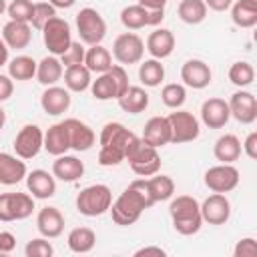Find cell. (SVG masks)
Listing matches in <instances>:
<instances>
[{
    "label": "cell",
    "mask_w": 257,
    "mask_h": 257,
    "mask_svg": "<svg viewBox=\"0 0 257 257\" xmlns=\"http://www.w3.org/2000/svg\"><path fill=\"white\" fill-rule=\"evenodd\" d=\"M155 205V201L151 199V193L147 189V181L145 177L135 179L118 197L116 201H112L110 205V215L112 221L120 227H128L133 223L139 221V217L143 215V211L151 209Z\"/></svg>",
    "instance_id": "6da1fadb"
},
{
    "label": "cell",
    "mask_w": 257,
    "mask_h": 257,
    "mask_svg": "<svg viewBox=\"0 0 257 257\" xmlns=\"http://www.w3.org/2000/svg\"><path fill=\"white\" fill-rule=\"evenodd\" d=\"M139 141V137L128 131L122 122H106L98 135V165L116 167L124 161L126 151Z\"/></svg>",
    "instance_id": "7a4b0ae2"
},
{
    "label": "cell",
    "mask_w": 257,
    "mask_h": 257,
    "mask_svg": "<svg viewBox=\"0 0 257 257\" xmlns=\"http://www.w3.org/2000/svg\"><path fill=\"white\" fill-rule=\"evenodd\" d=\"M169 215H171V223L173 229L183 235V237H191L197 235L203 227V217H201V205L195 197L191 195H177L175 199L171 197L169 203Z\"/></svg>",
    "instance_id": "3957f363"
},
{
    "label": "cell",
    "mask_w": 257,
    "mask_h": 257,
    "mask_svg": "<svg viewBox=\"0 0 257 257\" xmlns=\"http://www.w3.org/2000/svg\"><path fill=\"white\" fill-rule=\"evenodd\" d=\"M128 74L122 64H112L106 72L98 74L96 80L90 82V92L96 100H116L128 88Z\"/></svg>",
    "instance_id": "277c9868"
},
{
    "label": "cell",
    "mask_w": 257,
    "mask_h": 257,
    "mask_svg": "<svg viewBox=\"0 0 257 257\" xmlns=\"http://www.w3.org/2000/svg\"><path fill=\"white\" fill-rule=\"evenodd\" d=\"M76 211L84 217H100L104 215L112 205V191L108 185L96 183L84 187L76 195Z\"/></svg>",
    "instance_id": "5b68a950"
},
{
    "label": "cell",
    "mask_w": 257,
    "mask_h": 257,
    "mask_svg": "<svg viewBox=\"0 0 257 257\" xmlns=\"http://www.w3.org/2000/svg\"><path fill=\"white\" fill-rule=\"evenodd\" d=\"M124 161H128L133 173L139 175V177H151V175L159 173V169H161L159 149H155V147L143 143L141 137H139V141L126 151Z\"/></svg>",
    "instance_id": "8992f818"
},
{
    "label": "cell",
    "mask_w": 257,
    "mask_h": 257,
    "mask_svg": "<svg viewBox=\"0 0 257 257\" xmlns=\"http://www.w3.org/2000/svg\"><path fill=\"white\" fill-rule=\"evenodd\" d=\"M76 30L82 44H88V46L102 44L106 36V22L96 8L86 6V8H80V12L76 14Z\"/></svg>",
    "instance_id": "52a82bcc"
},
{
    "label": "cell",
    "mask_w": 257,
    "mask_h": 257,
    "mask_svg": "<svg viewBox=\"0 0 257 257\" xmlns=\"http://www.w3.org/2000/svg\"><path fill=\"white\" fill-rule=\"evenodd\" d=\"M42 42L46 46V50L54 56H60L66 52V48L72 42V30L70 24L60 18V16H52L44 26H42Z\"/></svg>",
    "instance_id": "ba28073f"
},
{
    "label": "cell",
    "mask_w": 257,
    "mask_h": 257,
    "mask_svg": "<svg viewBox=\"0 0 257 257\" xmlns=\"http://www.w3.org/2000/svg\"><path fill=\"white\" fill-rule=\"evenodd\" d=\"M167 118L171 124V143H175V145L191 143L201 135V122L189 110L175 108V112H171Z\"/></svg>",
    "instance_id": "9c48e42d"
},
{
    "label": "cell",
    "mask_w": 257,
    "mask_h": 257,
    "mask_svg": "<svg viewBox=\"0 0 257 257\" xmlns=\"http://www.w3.org/2000/svg\"><path fill=\"white\" fill-rule=\"evenodd\" d=\"M112 58L118 64H137L143 60L145 54V42L137 32H122L112 42Z\"/></svg>",
    "instance_id": "30bf717a"
},
{
    "label": "cell",
    "mask_w": 257,
    "mask_h": 257,
    "mask_svg": "<svg viewBox=\"0 0 257 257\" xmlns=\"http://www.w3.org/2000/svg\"><path fill=\"white\" fill-rule=\"evenodd\" d=\"M203 181L205 187L213 193H231L233 189H237L241 177L239 171L233 167V163H219L205 171Z\"/></svg>",
    "instance_id": "8fae6325"
},
{
    "label": "cell",
    "mask_w": 257,
    "mask_h": 257,
    "mask_svg": "<svg viewBox=\"0 0 257 257\" xmlns=\"http://www.w3.org/2000/svg\"><path fill=\"white\" fill-rule=\"evenodd\" d=\"M42 143H44V133L38 124H24L16 137H14V143H12V149H14V155L28 161V159H34L40 149H42Z\"/></svg>",
    "instance_id": "7c38bea8"
},
{
    "label": "cell",
    "mask_w": 257,
    "mask_h": 257,
    "mask_svg": "<svg viewBox=\"0 0 257 257\" xmlns=\"http://www.w3.org/2000/svg\"><path fill=\"white\" fill-rule=\"evenodd\" d=\"M165 18V10H147L141 4H128L120 10V22L128 30H141L145 26H159Z\"/></svg>",
    "instance_id": "4fadbf2b"
},
{
    "label": "cell",
    "mask_w": 257,
    "mask_h": 257,
    "mask_svg": "<svg viewBox=\"0 0 257 257\" xmlns=\"http://www.w3.org/2000/svg\"><path fill=\"white\" fill-rule=\"evenodd\" d=\"M231 116L241 124H253L257 120V98L249 90H237L227 100Z\"/></svg>",
    "instance_id": "5bb4252c"
},
{
    "label": "cell",
    "mask_w": 257,
    "mask_h": 257,
    "mask_svg": "<svg viewBox=\"0 0 257 257\" xmlns=\"http://www.w3.org/2000/svg\"><path fill=\"white\" fill-rule=\"evenodd\" d=\"M201 205V217L203 223L209 225H225L231 219V201L225 193H213L209 195Z\"/></svg>",
    "instance_id": "9a60e30c"
},
{
    "label": "cell",
    "mask_w": 257,
    "mask_h": 257,
    "mask_svg": "<svg viewBox=\"0 0 257 257\" xmlns=\"http://www.w3.org/2000/svg\"><path fill=\"white\" fill-rule=\"evenodd\" d=\"M181 80L185 86L195 88V90H203L211 84L213 80V72L211 66L201 60V58H189L183 62L181 66Z\"/></svg>",
    "instance_id": "2e32d148"
},
{
    "label": "cell",
    "mask_w": 257,
    "mask_h": 257,
    "mask_svg": "<svg viewBox=\"0 0 257 257\" xmlns=\"http://www.w3.org/2000/svg\"><path fill=\"white\" fill-rule=\"evenodd\" d=\"M231 118L229 104L225 98L211 96L201 104V120L209 128H223Z\"/></svg>",
    "instance_id": "e0dca14e"
},
{
    "label": "cell",
    "mask_w": 257,
    "mask_h": 257,
    "mask_svg": "<svg viewBox=\"0 0 257 257\" xmlns=\"http://www.w3.org/2000/svg\"><path fill=\"white\" fill-rule=\"evenodd\" d=\"M70 102H72V96H70V90L64 88V86H46V90L42 92L40 96V106L46 114L50 116H58V114H64L68 108H70Z\"/></svg>",
    "instance_id": "ac0fdd59"
},
{
    "label": "cell",
    "mask_w": 257,
    "mask_h": 257,
    "mask_svg": "<svg viewBox=\"0 0 257 257\" xmlns=\"http://www.w3.org/2000/svg\"><path fill=\"white\" fill-rule=\"evenodd\" d=\"M26 189L34 199H50L56 193V179L44 169H34L26 173Z\"/></svg>",
    "instance_id": "d6986e66"
},
{
    "label": "cell",
    "mask_w": 257,
    "mask_h": 257,
    "mask_svg": "<svg viewBox=\"0 0 257 257\" xmlns=\"http://www.w3.org/2000/svg\"><path fill=\"white\" fill-rule=\"evenodd\" d=\"M36 229L46 239H56L64 231V215L58 207H42L36 215Z\"/></svg>",
    "instance_id": "ffe728a7"
},
{
    "label": "cell",
    "mask_w": 257,
    "mask_h": 257,
    "mask_svg": "<svg viewBox=\"0 0 257 257\" xmlns=\"http://www.w3.org/2000/svg\"><path fill=\"white\" fill-rule=\"evenodd\" d=\"M143 143L161 149L165 145L171 143V124L167 116H151L145 126H143V135H141Z\"/></svg>",
    "instance_id": "44dd1931"
},
{
    "label": "cell",
    "mask_w": 257,
    "mask_h": 257,
    "mask_svg": "<svg viewBox=\"0 0 257 257\" xmlns=\"http://www.w3.org/2000/svg\"><path fill=\"white\" fill-rule=\"evenodd\" d=\"M145 50L151 54V58H157V60L171 56L175 50V34L169 28H155L147 36Z\"/></svg>",
    "instance_id": "7402d4cb"
},
{
    "label": "cell",
    "mask_w": 257,
    "mask_h": 257,
    "mask_svg": "<svg viewBox=\"0 0 257 257\" xmlns=\"http://www.w3.org/2000/svg\"><path fill=\"white\" fill-rule=\"evenodd\" d=\"M64 124L68 128V139H70V149L72 151L84 153V151L92 149V145L96 143V135L86 122H82L78 118H66Z\"/></svg>",
    "instance_id": "603a6c76"
},
{
    "label": "cell",
    "mask_w": 257,
    "mask_h": 257,
    "mask_svg": "<svg viewBox=\"0 0 257 257\" xmlns=\"http://www.w3.org/2000/svg\"><path fill=\"white\" fill-rule=\"evenodd\" d=\"M52 175L62 183H74L84 175V163L74 155H58L52 161Z\"/></svg>",
    "instance_id": "cb8c5ba5"
},
{
    "label": "cell",
    "mask_w": 257,
    "mask_h": 257,
    "mask_svg": "<svg viewBox=\"0 0 257 257\" xmlns=\"http://www.w3.org/2000/svg\"><path fill=\"white\" fill-rule=\"evenodd\" d=\"M2 40L6 42L8 48L20 50L26 48L32 40V26L28 22H20V20H8L2 26Z\"/></svg>",
    "instance_id": "d4e9b609"
},
{
    "label": "cell",
    "mask_w": 257,
    "mask_h": 257,
    "mask_svg": "<svg viewBox=\"0 0 257 257\" xmlns=\"http://www.w3.org/2000/svg\"><path fill=\"white\" fill-rule=\"evenodd\" d=\"M26 173L24 159L10 153H0V185H16L26 177Z\"/></svg>",
    "instance_id": "484cf974"
},
{
    "label": "cell",
    "mask_w": 257,
    "mask_h": 257,
    "mask_svg": "<svg viewBox=\"0 0 257 257\" xmlns=\"http://www.w3.org/2000/svg\"><path fill=\"white\" fill-rule=\"evenodd\" d=\"M42 149L52 155V157H58V155H64L68 149H70V139H68V128L62 122H56L52 126H48V131L44 133V143H42Z\"/></svg>",
    "instance_id": "4316f807"
},
{
    "label": "cell",
    "mask_w": 257,
    "mask_h": 257,
    "mask_svg": "<svg viewBox=\"0 0 257 257\" xmlns=\"http://www.w3.org/2000/svg\"><path fill=\"white\" fill-rule=\"evenodd\" d=\"M62 74H64V66H62L60 58L54 56V54H48L40 62H36V80L42 86L56 84L62 78Z\"/></svg>",
    "instance_id": "83f0119b"
},
{
    "label": "cell",
    "mask_w": 257,
    "mask_h": 257,
    "mask_svg": "<svg viewBox=\"0 0 257 257\" xmlns=\"http://www.w3.org/2000/svg\"><path fill=\"white\" fill-rule=\"evenodd\" d=\"M213 155L219 163H235L241 157V141L233 133L221 135L213 145Z\"/></svg>",
    "instance_id": "f1b7e54d"
},
{
    "label": "cell",
    "mask_w": 257,
    "mask_h": 257,
    "mask_svg": "<svg viewBox=\"0 0 257 257\" xmlns=\"http://www.w3.org/2000/svg\"><path fill=\"white\" fill-rule=\"evenodd\" d=\"M118 106L128 114H141L149 106V94L143 86H128L118 98Z\"/></svg>",
    "instance_id": "f546056e"
},
{
    "label": "cell",
    "mask_w": 257,
    "mask_h": 257,
    "mask_svg": "<svg viewBox=\"0 0 257 257\" xmlns=\"http://www.w3.org/2000/svg\"><path fill=\"white\" fill-rule=\"evenodd\" d=\"M231 20L239 28H253L257 24V0H233Z\"/></svg>",
    "instance_id": "4dcf8cb0"
},
{
    "label": "cell",
    "mask_w": 257,
    "mask_h": 257,
    "mask_svg": "<svg viewBox=\"0 0 257 257\" xmlns=\"http://www.w3.org/2000/svg\"><path fill=\"white\" fill-rule=\"evenodd\" d=\"M84 66L90 72L102 74L112 66V54L108 48H104L102 44H92L86 48L84 52Z\"/></svg>",
    "instance_id": "1f68e13d"
},
{
    "label": "cell",
    "mask_w": 257,
    "mask_h": 257,
    "mask_svg": "<svg viewBox=\"0 0 257 257\" xmlns=\"http://www.w3.org/2000/svg\"><path fill=\"white\" fill-rule=\"evenodd\" d=\"M92 72L84 66V64H72V66H66L64 68V86L70 90V92H84L90 88V82H92Z\"/></svg>",
    "instance_id": "d6a6232c"
},
{
    "label": "cell",
    "mask_w": 257,
    "mask_h": 257,
    "mask_svg": "<svg viewBox=\"0 0 257 257\" xmlns=\"http://www.w3.org/2000/svg\"><path fill=\"white\" fill-rule=\"evenodd\" d=\"M147 181V189L151 193V199L155 203H161V201H169L173 195H175V181L169 177V175H151Z\"/></svg>",
    "instance_id": "836d02e7"
},
{
    "label": "cell",
    "mask_w": 257,
    "mask_h": 257,
    "mask_svg": "<svg viewBox=\"0 0 257 257\" xmlns=\"http://www.w3.org/2000/svg\"><path fill=\"white\" fill-rule=\"evenodd\" d=\"M66 243H68V249L72 253H90L96 245V233L88 227H76L68 233L66 237Z\"/></svg>",
    "instance_id": "e575fe53"
},
{
    "label": "cell",
    "mask_w": 257,
    "mask_h": 257,
    "mask_svg": "<svg viewBox=\"0 0 257 257\" xmlns=\"http://www.w3.org/2000/svg\"><path fill=\"white\" fill-rule=\"evenodd\" d=\"M207 4L203 0H181L177 6V14L185 24H201L207 18Z\"/></svg>",
    "instance_id": "d590c367"
},
{
    "label": "cell",
    "mask_w": 257,
    "mask_h": 257,
    "mask_svg": "<svg viewBox=\"0 0 257 257\" xmlns=\"http://www.w3.org/2000/svg\"><path fill=\"white\" fill-rule=\"evenodd\" d=\"M8 76L12 80H30L36 76V60L26 54H18L8 60Z\"/></svg>",
    "instance_id": "8d00e7d4"
},
{
    "label": "cell",
    "mask_w": 257,
    "mask_h": 257,
    "mask_svg": "<svg viewBox=\"0 0 257 257\" xmlns=\"http://www.w3.org/2000/svg\"><path fill=\"white\" fill-rule=\"evenodd\" d=\"M139 80L143 86H149V88L159 86L165 80V66L161 64V60L157 58L143 60L139 64Z\"/></svg>",
    "instance_id": "74e56055"
},
{
    "label": "cell",
    "mask_w": 257,
    "mask_h": 257,
    "mask_svg": "<svg viewBox=\"0 0 257 257\" xmlns=\"http://www.w3.org/2000/svg\"><path fill=\"white\" fill-rule=\"evenodd\" d=\"M229 80H231L235 86H239V88L251 86L253 80H255V68H253V64L247 62V60H237V62H233V64L229 66Z\"/></svg>",
    "instance_id": "f35d334b"
},
{
    "label": "cell",
    "mask_w": 257,
    "mask_h": 257,
    "mask_svg": "<svg viewBox=\"0 0 257 257\" xmlns=\"http://www.w3.org/2000/svg\"><path fill=\"white\" fill-rule=\"evenodd\" d=\"M161 100L167 108H181L187 100V88L185 84H179V82H169L163 86L161 90Z\"/></svg>",
    "instance_id": "ab89813d"
},
{
    "label": "cell",
    "mask_w": 257,
    "mask_h": 257,
    "mask_svg": "<svg viewBox=\"0 0 257 257\" xmlns=\"http://www.w3.org/2000/svg\"><path fill=\"white\" fill-rule=\"evenodd\" d=\"M10 203H12L14 221L28 219L34 211V197L30 193H10Z\"/></svg>",
    "instance_id": "60d3db41"
},
{
    "label": "cell",
    "mask_w": 257,
    "mask_h": 257,
    "mask_svg": "<svg viewBox=\"0 0 257 257\" xmlns=\"http://www.w3.org/2000/svg\"><path fill=\"white\" fill-rule=\"evenodd\" d=\"M52 16H56V8H54L50 2L36 0V2H34V8H32L30 26H32L34 30H42V26H44Z\"/></svg>",
    "instance_id": "b9f144b4"
},
{
    "label": "cell",
    "mask_w": 257,
    "mask_h": 257,
    "mask_svg": "<svg viewBox=\"0 0 257 257\" xmlns=\"http://www.w3.org/2000/svg\"><path fill=\"white\" fill-rule=\"evenodd\" d=\"M32 8H34V2L32 0H12L6 6V12H8L10 20H20V22H28L30 24Z\"/></svg>",
    "instance_id": "7bdbcfd3"
},
{
    "label": "cell",
    "mask_w": 257,
    "mask_h": 257,
    "mask_svg": "<svg viewBox=\"0 0 257 257\" xmlns=\"http://www.w3.org/2000/svg\"><path fill=\"white\" fill-rule=\"evenodd\" d=\"M24 255L26 257H52L54 255V247L46 237H36V239L26 243Z\"/></svg>",
    "instance_id": "ee69618b"
},
{
    "label": "cell",
    "mask_w": 257,
    "mask_h": 257,
    "mask_svg": "<svg viewBox=\"0 0 257 257\" xmlns=\"http://www.w3.org/2000/svg\"><path fill=\"white\" fill-rule=\"evenodd\" d=\"M84 52H86V48H84V44L78 40H72L70 42V46L66 48V52L64 54H60L58 58H60V62H62V66L66 68V66H72V64H84Z\"/></svg>",
    "instance_id": "f6af8a7d"
},
{
    "label": "cell",
    "mask_w": 257,
    "mask_h": 257,
    "mask_svg": "<svg viewBox=\"0 0 257 257\" xmlns=\"http://www.w3.org/2000/svg\"><path fill=\"white\" fill-rule=\"evenodd\" d=\"M233 255L235 257H255L257 255V241L253 237H245V239L237 241Z\"/></svg>",
    "instance_id": "bcb514c9"
},
{
    "label": "cell",
    "mask_w": 257,
    "mask_h": 257,
    "mask_svg": "<svg viewBox=\"0 0 257 257\" xmlns=\"http://www.w3.org/2000/svg\"><path fill=\"white\" fill-rule=\"evenodd\" d=\"M0 221L2 223H12V203H10V193H0Z\"/></svg>",
    "instance_id": "7dc6e473"
},
{
    "label": "cell",
    "mask_w": 257,
    "mask_h": 257,
    "mask_svg": "<svg viewBox=\"0 0 257 257\" xmlns=\"http://www.w3.org/2000/svg\"><path fill=\"white\" fill-rule=\"evenodd\" d=\"M241 151H243L249 159H257V131H251V133L245 137V141H243V145H241Z\"/></svg>",
    "instance_id": "c3c4849f"
},
{
    "label": "cell",
    "mask_w": 257,
    "mask_h": 257,
    "mask_svg": "<svg viewBox=\"0 0 257 257\" xmlns=\"http://www.w3.org/2000/svg\"><path fill=\"white\" fill-rule=\"evenodd\" d=\"M16 247V237L10 231H0V255L12 253Z\"/></svg>",
    "instance_id": "681fc988"
},
{
    "label": "cell",
    "mask_w": 257,
    "mask_h": 257,
    "mask_svg": "<svg viewBox=\"0 0 257 257\" xmlns=\"http://www.w3.org/2000/svg\"><path fill=\"white\" fill-rule=\"evenodd\" d=\"M14 92V80L8 74H0V102L8 100Z\"/></svg>",
    "instance_id": "f907efd6"
},
{
    "label": "cell",
    "mask_w": 257,
    "mask_h": 257,
    "mask_svg": "<svg viewBox=\"0 0 257 257\" xmlns=\"http://www.w3.org/2000/svg\"><path fill=\"white\" fill-rule=\"evenodd\" d=\"M203 2L207 4V8H211V10H215V12H225V10H229L231 4H233V0H203Z\"/></svg>",
    "instance_id": "816d5d0a"
},
{
    "label": "cell",
    "mask_w": 257,
    "mask_h": 257,
    "mask_svg": "<svg viewBox=\"0 0 257 257\" xmlns=\"http://www.w3.org/2000/svg\"><path fill=\"white\" fill-rule=\"evenodd\" d=\"M165 253H167V251H165L163 247H155V245H147V247H141V249L135 251L137 257H141V255H159V257H163Z\"/></svg>",
    "instance_id": "f5cc1de1"
},
{
    "label": "cell",
    "mask_w": 257,
    "mask_h": 257,
    "mask_svg": "<svg viewBox=\"0 0 257 257\" xmlns=\"http://www.w3.org/2000/svg\"><path fill=\"white\" fill-rule=\"evenodd\" d=\"M137 4L145 6L147 10H165V6H167V0H139Z\"/></svg>",
    "instance_id": "db71d44e"
},
{
    "label": "cell",
    "mask_w": 257,
    "mask_h": 257,
    "mask_svg": "<svg viewBox=\"0 0 257 257\" xmlns=\"http://www.w3.org/2000/svg\"><path fill=\"white\" fill-rule=\"evenodd\" d=\"M8 46H6V42L2 40V36H0V68L4 66V64H8Z\"/></svg>",
    "instance_id": "11a10c76"
},
{
    "label": "cell",
    "mask_w": 257,
    "mask_h": 257,
    "mask_svg": "<svg viewBox=\"0 0 257 257\" xmlns=\"http://www.w3.org/2000/svg\"><path fill=\"white\" fill-rule=\"evenodd\" d=\"M54 8H72L76 4V0H48Z\"/></svg>",
    "instance_id": "9f6ffc18"
},
{
    "label": "cell",
    "mask_w": 257,
    "mask_h": 257,
    "mask_svg": "<svg viewBox=\"0 0 257 257\" xmlns=\"http://www.w3.org/2000/svg\"><path fill=\"white\" fill-rule=\"evenodd\" d=\"M4 124H6V112H4V108L0 106V131L4 128Z\"/></svg>",
    "instance_id": "6f0895ef"
},
{
    "label": "cell",
    "mask_w": 257,
    "mask_h": 257,
    "mask_svg": "<svg viewBox=\"0 0 257 257\" xmlns=\"http://www.w3.org/2000/svg\"><path fill=\"white\" fill-rule=\"evenodd\" d=\"M6 6H8V4H6V0H0V16L6 12Z\"/></svg>",
    "instance_id": "680465c9"
}]
</instances>
